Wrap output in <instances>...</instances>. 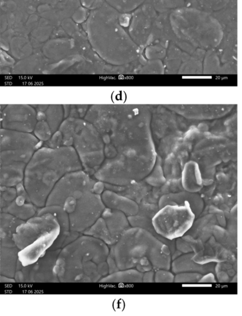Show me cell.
<instances>
[{
	"label": "cell",
	"mask_w": 242,
	"mask_h": 316,
	"mask_svg": "<svg viewBox=\"0 0 242 316\" xmlns=\"http://www.w3.org/2000/svg\"><path fill=\"white\" fill-rule=\"evenodd\" d=\"M129 107L95 105L89 107L84 119L99 132L105 144V156L122 175L141 180L151 172L153 147L148 132L135 121Z\"/></svg>",
	"instance_id": "1"
},
{
	"label": "cell",
	"mask_w": 242,
	"mask_h": 316,
	"mask_svg": "<svg viewBox=\"0 0 242 316\" xmlns=\"http://www.w3.org/2000/svg\"><path fill=\"white\" fill-rule=\"evenodd\" d=\"M79 170L83 168L72 146H45L35 151L27 164L23 184L32 203L40 209L64 175Z\"/></svg>",
	"instance_id": "2"
},
{
	"label": "cell",
	"mask_w": 242,
	"mask_h": 316,
	"mask_svg": "<svg viewBox=\"0 0 242 316\" xmlns=\"http://www.w3.org/2000/svg\"><path fill=\"white\" fill-rule=\"evenodd\" d=\"M108 245L93 236L80 235L61 249L54 272L59 282H97L109 274Z\"/></svg>",
	"instance_id": "3"
},
{
	"label": "cell",
	"mask_w": 242,
	"mask_h": 316,
	"mask_svg": "<svg viewBox=\"0 0 242 316\" xmlns=\"http://www.w3.org/2000/svg\"><path fill=\"white\" fill-rule=\"evenodd\" d=\"M111 246L109 256L118 270L136 267L145 259L156 270L171 269V251L168 246L143 228H129Z\"/></svg>",
	"instance_id": "4"
},
{
	"label": "cell",
	"mask_w": 242,
	"mask_h": 316,
	"mask_svg": "<svg viewBox=\"0 0 242 316\" xmlns=\"http://www.w3.org/2000/svg\"><path fill=\"white\" fill-rule=\"evenodd\" d=\"M169 21L178 39L193 47L212 50L223 39L222 27L209 13L190 8L174 10Z\"/></svg>",
	"instance_id": "5"
},
{
	"label": "cell",
	"mask_w": 242,
	"mask_h": 316,
	"mask_svg": "<svg viewBox=\"0 0 242 316\" xmlns=\"http://www.w3.org/2000/svg\"><path fill=\"white\" fill-rule=\"evenodd\" d=\"M39 141L31 133L1 129V187H14L22 183L26 168L37 150Z\"/></svg>",
	"instance_id": "6"
},
{
	"label": "cell",
	"mask_w": 242,
	"mask_h": 316,
	"mask_svg": "<svg viewBox=\"0 0 242 316\" xmlns=\"http://www.w3.org/2000/svg\"><path fill=\"white\" fill-rule=\"evenodd\" d=\"M62 145L72 146L81 162L83 170L92 176L105 160V144L95 127L81 118L67 117L59 129Z\"/></svg>",
	"instance_id": "7"
},
{
	"label": "cell",
	"mask_w": 242,
	"mask_h": 316,
	"mask_svg": "<svg viewBox=\"0 0 242 316\" xmlns=\"http://www.w3.org/2000/svg\"><path fill=\"white\" fill-rule=\"evenodd\" d=\"M196 216L188 205H166L159 208L151 218L156 232L173 241L185 235L192 226Z\"/></svg>",
	"instance_id": "8"
},
{
	"label": "cell",
	"mask_w": 242,
	"mask_h": 316,
	"mask_svg": "<svg viewBox=\"0 0 242 316\" xmlns=\"http://www.w3.org/2000/svg\"><path fill=\"white\" fill-rule=\"evenodd\" d=\"M105 208L100 194L93 190L84 192L77 197L73 211L68 214L70 231L83 233L101 217Z\"/></svg>",
	"instance_id": "9"
},
{
	"label": "cell",
	"mask_w": 242,
	"mask_h": 316,
	"mask_svg": "<svg viewBox=\"0 0 242 316\" xmlns=\"http://www.w3.org/2000/svg\"><path fill=\"white\" fill-rule=\"evenodd\" d=\"M60 250H48L37 261L28 265L24 266L18 261L14 277L16 282H59L54 267Z\"/></svg>",
	"instance_id": "10"
},
{
	"label": "cell",
	"mask_w": 242,
	"mask_h": 316,
	"mask_svg": "<svg viewBox=\"0 0 242 316\" xmlns=\"http://www.w3.org/2000/svg\"><path fill=\"white\" fill-rule=\"evenodd\" d=\"M58 228H60V226L53 215L48 213L35 215L18 227L13 235V241L20 251L32 244L43 234Z\"/></svg>",
	"instance_id": "11"
},
{
	"label": "cell",
	"mask_w": 242,
	"mask_h": 316,
	"mask_svg": "<svg viewBox=\"0 0 242 316\" xmlns=\"http://www.w3.org/2000/svg\"><path fill=\"white\" fill-rule=\"evenodd\" d=\"M96 181L84 170L69 173L64 175L54 186L49 194L45 206H62L68 197L77 190L93 186Z\"/></svg>",
	"instance_id": "12"
},
{
	"label": "cell",
	"mask_w": 242,
	"mask_h": 316,
	"mask_svg": "<svg viewBox=\"0 0 242 316\" xmlns=\"http://www.w3.org/2000/svg\"><path fill=\"white\" fill-rule=\"evenodd\" d=\"M3 129L30 133L37 123L35 108L28 105H10L2 115Z\"/></svg>",
	"instance_id": "13"
},
{
	"label": "cell",
	"mask_w": 242,
	"mask_h": 316,
	"mask_svg": "<svg viewBox=\"0 0 242 316\" xmlns=\"http://www.w3.org/2000/svg\"><path fill=\"white\" fill-rule=\"evenodd\" d=\"M48 213L53 215L56 218L60 226L59 234L49 250L60 249L73 241L80 235L79 233L70 231L68 214L61 206L48 205L40 208L38 209L37 215Z\"/></svg>",
	"instance_id": "14"
},
{
	"label": "cell",
	"mask_w": 242,
	"mask_h": 316,
	"mask_svg": "<svg viewBox=\"0 0 242 316\" xmlns=\"http://www.w3.org/2000/svg\"><path fill=\"white\" fill-rule=\"evenodd\" d=\"M60 233V228L53 229L37 239L32 244L20 250L18 259L25 266L33 264L42 257L53 246Z\"/></svg>",
	"instance_id": "15"
},
{
	"label": "cell",
	"mask_w": 242,
	"mask_h": 316,
	"mask_svg": "<svg viewBox=\"0 0 242 316\" xmlns=\"http://www.w3.org/2000/svg\"><path fill=\"white\" fill-rule=\"evenodd\" d=\"M17 197L6 207L2 209L3 212L8 213L23 221L37 215L38 208L31 201L23 183L16 186Z\"/></svg>",
	"instance_id": "16"
},
{
	"label": "cell",
	"mask_w": 242,
	"mask_h": 316,
	"mask_svg": "<svg viewBox=\"0 0 242 316\" xmlns=\"http://www.w3.org/2000/svg\"><path fill=\"white\" fill-rule=\"evenodd\" d=\"M166 205H188L196 217H198L202 213L204 204L199 194L185 191L177 193L166 194L161 196L158 202L159 209Z\"/></svg>",
	"instance_id": "17"
},
{
	"label": "cell",
	"mask_w": 242,
	"mask_h": 316,
	"mask_svg": "<svg viewBox=\"0 0 242 316\" xmlns=\"http://www.w3.org/2000/svg\"><path fill=\"white\" fill-rule=\"evenodd\" d=\"M101 199L106 207L122 212L127 217L136 215L140 212L139 205L135 201L113 191H104Z\"/></svg>",
	"instance_id": "18"
},
{
	"label": "cell",
	"mask_w": 242,
	"mask_h": 316,
	"mask_svg": "<svg viewBox=\"0 0 242 316\" xmlns=\"http://www.w3.org/2000/svg\"><path fill=\"white\" fill-rule=\"evenodd\" d=\"M193 253L181 254L173 260L171 264L172 270L174 273L181 272H196L202 275L209 272H214L217 263L199 264L193 261Z\"/></svg>",
	"instance_id": "19"
},
{
	"label": "cell",
	"mask_w": 242,
	"mask_h": 316,
	"mask_svg": "<svg viewBox=\"0 0 242 316\" xmlns=\"http://www.w3.org/2000/svg\"><path fill=\"white\" fill-rule=\"evenodd\" d=\"M101 217L104 219L112 238L116 242L125 231L132 227L127 217L119 210L106 207Z\"/></svg>",
	"instance_id": "20"
},
{
	"label": "cell",
	"mask_w": 242,
	"mask_h": 316,
	"mask_svg": "<svg viewBox=\"0 0 242 316\" xmlns=\"http://www.w3.org/2000/svg\"><path fill=\"white\" fill-rule=\"evenodd\" d=\"M23 221L8 213L3 212L0 215V237L2 247H15L13 235L18 227L24 223Z\"/></svg>",
	"instance_id": "21"
},
{
	"label": "cell",
	"mask_w": 242,
	"mask_h": 316,
	"mask_svg": "<svg viewBox=\"0 0 242 316\" xmlns=\"http://www.w3.org/2000/svg\"><path fill=\"white\" fill-rule=\"evenodd\" d=\"M16 247H2L0 250V273L2 275L14 278L17 270L18 253Z\"/></svg>",
	"instance_id": "22"
},
{
	"label": "cell",
	"mask_w": 242,
	"mask_h": 316,
	"mask_svg": "<svg viewBox=\"0 0 242 316\" xmlns=\"http://www.w3.org/2000/svg\"><path fill=\"white\" fill-rule=\"evenodd\" d=\"M143 273L133 268L119 270L103 277L100 280V282L119 283H141L142 282Z\"/></svg>",
	"instance_id": "23"
},
{
	"label": "cell",
	"mask_w": 242,
	"mask_h": 316,
	"mask_svg": "<svg viewBox=\"0 0 242 316\" xmlns=\"http://www.w3.org/2000/svg\"><path fill=\"white\" fill-rule=\"evenodd\" d=\"M128 220L129 223L132 227H139L143 228L148 231H149L156 238L162 241L163 243L166 244L169 248L171 251V255L176 251V246H175V240L170 241L164 238L163 237L159 235L155 231L151 222V218L147 217L146 216H143L140 213H138L134 216L128 217Z\"/></svg>",
	"instance_id": "24"
},
{
	"label": "cell",
	"mask_w": 242,
	"mask_h": 316,
	"mask_svg": "<svg viewBox=\"0 0 242 316\" xmlns=\"http://www.w3.org/2000/svg\"><path fill=\"white\" fill-rule=\"evenodd\" d=\"M216 222V218L212 213L206 215L199 219L198 221H194L192 226L189 229L193 230L194 233L190 234V235L195 238L198 236L199 238H198L204 243L212 235V228Z\"/></svg>",
	"instance_id": "25"
},
{
	"label": "cell",
	"mask_w": 242,
	"mask_h": 316,
	"mask_svg": "<svg viewBox=\"0 0 242 316\" xmlns=\"http://www.w3.org/2000/svg\"><path fill=\"white\" fill-rule=\"evenodd\" d=\"M84 234L93 236L100 240L108 246L113 245L116 241L113 240L104 219L100 217L90 227L83 232Z\"/></svg>",
	"instance_id": "26"
},
{
	"label": "cell",
	"mask_w": 242,
	"mask_h": 316,
	"mask_svg": "<svg viewBox=\"0 0 242 316\" xmlns=\"http://www.w3.org/2000/svg\"><path fill=\"white\" fill-rule=\"evenodd\" d=\"M45 113L46 116L45 121L50 126L53 134L59 129L64 117L63 107L60 105H48Z\"/></svg>",
	"instance_id": "27"
},
{
	"label": "cell",
	"mask_w": 242,
	"mask_h": 316,
	"mask_svg": "<svg viewBox=\"0 0 242 316\" xmlns=\"http://www.w3.org/2000/svg\"><path fill=\"white\" fill-rule=\"evenodd\" d=\"M212 236L216 241L230 251L236 249V241L232 235L223 227L214 225L212 228Z\"/></svg>",
	"instance_id": "28"
},
{
	"label": "cell",
	"mask_w": 242,
	"mask_h": 316,
	"mask_svg": "<svg viewBox=\"0 0 242 316\" xmlns=\"http://www.w3.org/2000/svg\"><path fill=\"white\" fill-rule=\"evenodd\" d=\"M208 240L209 241L208 243L212 248L214 254L219 259L220 263L228 262L232 264L234 261L235 257L232 252L230 251L228 249L217 243L212 235L210 237Z\"/></svg>",
	"instance_id": "29"
},
{
	"label": "cell",
	"mask_w": 242,
	"mask_h": 316,
	"mask_svg": "<svg viewBox=\"0 0 242 316\" xmlns=\"http://www.w3.org/2000/svg\"><path fill=\"white\" fill-rule=\"evenodd\" d=\"M34 131L35 137L42 141H48L53 135L50 126L45 120L37 121Z\"/></svg>",
	"instance_id": "30"
},
{
	"label": "cell",
	"mask_w": 242,
	"mask_h": 316,
	"mask_svg": "<svg viewBox=\"0 0 242 316\" xmlns=\"http://www.w3.org/2000/svg\"><path fill=\"white\" fill-rule=\"evenodd\" d=\"M0 207L4 209L8 206L17 197L16 188L14 187H1L0 189Z\"/></svg>",
	"instance_id": "31"
},
{
	"label": "cell",
	"mask_w": 242,
	"mask_h": 316,
	"mask_svg": "<svg viewBox=\"0 0 242 316\" xmlns=\"http://www.w3.org/2000/svg\"><path fill=\"white\" fill-rule=\"evenodd\" d=\"M202 274L196 272H181L176 273L174 276V282L193 283H198L201 278Z\"/></svg>",
	"instance_id": "32"
},
{
	"label": "cell",
	"mask_w": 242,
	"mask_h": 316,
	"mask_svg": "<svg viewBox=\"0 0 242 316\" xmlns=\"http://www.w3.org/2000/svg\"><path fill=\"white\" fill-rule=\"evenodd\" d=\"M197 1L202 6L207 10L219 11L226 6L230 0H197Z\"/></svg>",
	"instance_id": "33"
},
{
	"label": "cell",
	"mask_w": 242,
	"mask_h": 316,
	"mask_svg": "<svg viewBox=\"0 0 242 316\" xmlns=\"http://www.w3.org/2000/svg\"><path fill=\"white\" fill-rule=\"evenodd\" d=\"M117 8L122 12L129 13L137 9L145 0H117Z\"/></svg>",
	"instance_id": "34"
},
{
	"label": "cell",
	"mask_w": 242,
	"mask_h": 316,
	"mask_svg": "<svg viewBox=\"0 0 242 316\" xmlns=\"http://www.w3.org/2000/svg\"><path fill=\"white\" fill-rule=\"evenodd\" d=\"M181 238L190 245L193 253H197L202 251L204 248V242H203L200 239L195 238L190 234H185Z\"/></svg>",
	"instance_id": "35"
},
{
	"label": "cell",
	"mask_w": 242,
	"mask_h": 316,
	"mask_svg": "<svg viewBox=\"0 0 242 316\" xmlns=\"http://www.w3.org/2000/svg\"><path fill=\"white\" fill-rule=\"evenodd\" d=\"M154 282L171 283L174 282V275L168 270L158 269L154 274Z\"/></svg>",
	"instance_id": "36"
},
{
	"label": "cell",
	"mask_w": 242,
	"mask_h": 316,
	"mask_svg": "<svg viewBox=\"0 0 242 316\" xmlns=\"http://www.w3.org/2000/svg\"><path fill=\"white\" fill-rule=\"evenodd\" d=\"M62 146V135L61 132L58 130L48 140L46 147L51 148H57Z\"/></svg>",
	"instance_id": "37"
},
{
	"label": "cell",
	"mask_w": 242,
	"mask_h": 316,
	"mask_svg": "<svg viewBox=\"0 0 242 316\" xmlns=\"http://www.w3.org/2000/svg\"><path fill=\"white\" fill-rule=\"evenodd\" d=\"M175 246L176 249L181 253H193V250L190 245L182 238H179L175 240Z\"/></svg>",
	"instance_id": "38"
},
{
	"label": "cell",
	"mask_w": 242,
	"mask_h": 316,
	"mask_svg": "<svg viewBox=\"0 0 242 316\" xmlns=\"http://www.w3.org/2000/svg\"><path fill=\"white\" fill-rule=\"evenodd\" d=\"M211 209H212V211L209 210L210 213H215L216 215H215V217L216 218L217 222H218L221 226L225 227L226 226V221H225V216L224 215L223 212L221 211L219 209H215L214 207H212Z\"/></svg>",
	"instance_id": "39"
},
{
	"label": "cell",
	"mask_w": 242,
	"mask_h": 316,
	"mask_svg": "<svg viewBox=\"0 0 242 316\" xmlns=\"http://www.w3.org/2000/svg\"><path fill=\"white\" fill-rule=\"evenodd\" d=\"M217 282L215 275L213 272H209L202 275L198 283H211Z\"/></svg>",
	"instance_id": "40"
},
{
	"label": "cell",
	"mask_w": 242,
	"mask_h": 316,
	"mask_svg": "<svg viewBox=\"0 0 242 316\" xmlns=\"http://www.w3.org/2000/svg\"><path fill=\"white\" fill-rule=\"evenodd\" d=\"M154 273L151 270L143 273L142 282H154Z\"/></svg>",
	"instance_id": "41"
},
{
	"label": "cell",
	"mask_w": 242,
	"mask_h": 316,
	"mask_svg": "<svg viewBox=\"0 0 242 316\" xmlns=\"http://www.w3.org/2000/svg\"><path fill=\"white\" fill-rule=\"evenodd\" d=\"M105 183L102 181H99L98 182H96L93 188V191L97 194H101L103 192L105 191Z\"/></svg>",
	"instance_id": "42"
},
{
	"label": "cell",
	"mask_w": 242,
	"mask_h": 316,
	"mask_svg": "<svg viewBox=\"0 0 242 316\" xmlns=\"http://www.w3.org/2000/svg\"><path fill=\"white\" fill-rule=\"evenodd\" d=\"M217 277L219 282H227L229 281V275L227 274V273L225 272H217Z\"/></svg>",
	"instance_id": "43"
},
{
	"label": "cell",
	"mask_w": 242,
	"mask_h": 316,
	"mask_svg": "<svg viewBox=\"0 0 242 316\" xmlns=\"http://www.w3.org/2000/svg\"><path fill=\"white\" fill-rule=\"evenodd\" d=\"M0 282L14 283V282H16V280H15V279H13V278H10V277H5L3 275H1V277H0Z\"/></svg>",
	"instance_id": "44"
}]
</instances>
